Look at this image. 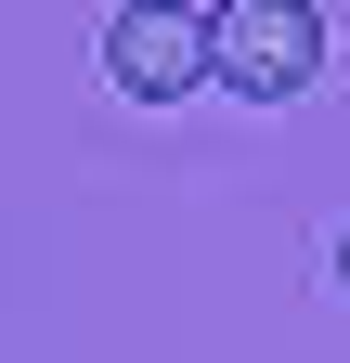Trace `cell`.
<instances>
[{
    "instance_id": "cell-3",
    "label": "cell",
    "mask_w": 350,
    "mask_h": 363,
    "mask_svg": "<svg viewBox=\"0 0 350 363\" xmlns=\"http://www.w3.org/2000/svg\"><path fill=\"white\" fill-rule=\"evenodd\" d=\"M337 286H350V234H337Z\"/></svg>"
},
{
    "instance_id": "cell-2",
    "label": "cell",
    "mask_w": 350,
    "mask_h": 363,
    "mask_svg": "<svg viewBox=\"0 0 350 363\" xmlns=\"http://www.w3.org/2000/svg\"><path fill=\"white\" fill-rule=\"evenodd\" d=\"M104 65L130 104H182V91L208 78V0H130V13L104 26Z\"/></svg>"
},
{
    "instance_id": "cell-1",
    "label": "cell",
    "mask_w": 350,
    "mask_h": 363,
    "mask_svg": "<svg viewBox=\"0 0 350 363\" xmlns=\"http://www.w3.org/2000/svg\"><path fill=\"white\" fill-rule=\"evenodd\" d=\"M312 65H324V13L312 0H221V13H208V78L247 91V104L312 91Z\"/></svg>"
}]
</instances>
